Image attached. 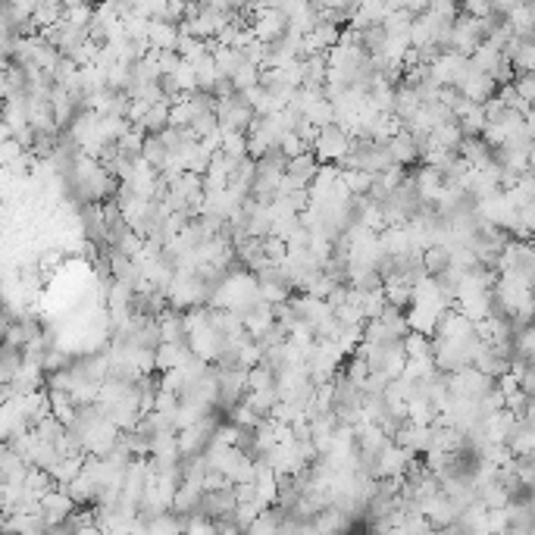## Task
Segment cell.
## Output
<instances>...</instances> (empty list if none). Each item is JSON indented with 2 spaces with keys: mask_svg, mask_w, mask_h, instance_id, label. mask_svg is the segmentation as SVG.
Returning a JSON list of instances; mask_svg holds the SVG:
<instances>
[{
  "mask_svg": "<svg viewBox=\"0 0 535 535\" xmlns=\"http://www.w3.org/2000/svg\"><path fill=\"white\" fill-rule=\"evenodd\" d=\"M351 141L354 135L344 129V125H326V129H320V135H316V145H313V154L320 163H335V167H342L344 157L351 154Z\"/></svg>",
  "mask_w": 535,
  "mask_h": 535,
  "instance_id": "6da1fadb",
  "label": "cell"
},
{
  "mask_svg": "<svg viewBox=\"0 0 535 535\" xmlns=\"http://www.w3.org/2000/svg\"><path fill=\"white\" fill-rule=\"evenodd\" d=\"M388 150H391V160H395L398 167H404V169L413 167V163H419V157H423V154H419L417 138H413L407 129H401L395 138L388 141Z\"/></svg>",
  "mask_w": 535,
  "mask_h": 535,
  "instance_id": "7a4b0ae2",
  "label": "cell"
},
{
  "mask_svg": "<svg viewBox=\"0 0 535 535\" xmlns=\"http://www.w3.org/2000/svg\"><path fill=\"white\" fill-rule=\"evenodd\" d=\"M182 28L176 22H150V50H179Z\"/></svg>",
  "mask_w": 535,
  "mask_h": 535,
  "instance_id": "3957f363",
  "label": "cell"
},
{
  "mask_svg": "<svg viewBox=\"0 0 535 535\" xmlns=\"http://www.w3.org/2000/svg\"><path fill=\"white\" fill-rule=\"evenodd\" d=\"M423 266H426V273L432 276V278H439L441 273H448V269L454 266L451 247H448V244H435V247H429V251L423 254Z\"/></svg>",
  "mask_w": 535,
  "mask_h": 535,
  "instance_id": "277c9868",
  "label": "cell"
},
{
  "mask_svg": "<svg viewBox=\"0 0 535 535\" xmlns=\"http://www.w3.org/2000/svg\"><path fill=\"white\" fill-rule=\"evenodd\" d=\"M276 388V373H269L266 366H254L247 373V395L254 391H273Z\"/></svg>",
  "mask_w": 535,
  "mask_h": 535,
  "instance_id": "5b68a950",
  "label": "cell"
}]
</instances>
